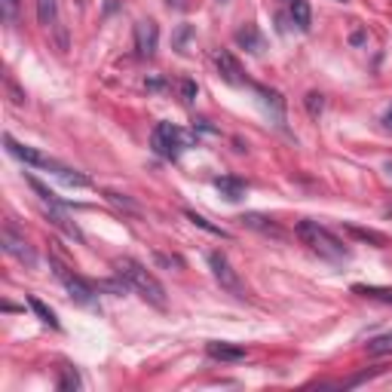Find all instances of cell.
Listing matches in <instances>:
<instances>
[{"mask_svg":"<svg viewBox=\"0 0 392 392\" xmlns=\"http://www.w3.org/2000/svg\"><path fill=\"white\" fill-rule=\"evenodd\" d=\"M212 184L221 190V196L230 199V203H240V199L245 196V190H249V184H245L242 178H236V175H218Z\"/></svg>","mask_w":392,"mask_h":392,"instance_id":"cell-11","label":"cell"},{"mask_svg":"<svg viewBox=\"0 0 392 392\" xmlns=\"http://www.w3.org/2000/svg\"><path fill=\"white\" fill-rule=\"evenodd\" d=\"M46 212H49V221L56 224L65 236H71L74 242H83V233H80V227L71 221V214H68V205L65 203H56V205H46Z\"/></svg>","mask_w":392,"mask_h":392,"instance_id":"cell-10","label":"cell"},{"mask_svg":"<svg viewBox=\"0 0 392 392\" xmlns=\"http://www.w3.org/2000/svg\"><path fill=\"white\" fill-rule=\"evenodd\" d=\"M383 126H386L389 132H392V104L386 107V113H383Z\"/></svg>","mask_w":392,"mask_h":392,"instance_id":"cell-32","label":"cell"},{"mask_svg":"<svg viewBox=\"0 0 392 392\" xmlns=\"http://www.w3.org/2000/svg\"><path fill=\"white\" fill-rule=\"evenodd\" d=\"M3 144H6V150L13 153L15 159H22V163H28V166H34V168H49L52 175L61 181V184H68V187H89V178L86 175H80V172H74V168H68V166H61L58 159H52V157H46V153H40L37 148H28V144H19L13 135H3Z\"/></svg>","mask_w":392,"mask_h":392,"instance_id":"cell-2","label":"cell"},{"mask_svg":"<svg viewBox=\"0 0 392 392\" xmlns=\"http://www.w3.org/2000/svg\"><path fill=\"white\" fill-rule=\"evenodd\" d=\"M365 40H368V34H365V31H356V34L350 37V43H352V46H362Z\"/></svg>","mask_w":392,"mask_h":392,"instance_id":"cell-31","label":"cell"},{"mask_svg":"<svg viewBox=\"0 0 392 392\" xmlns=\"http://www.w3.org/2000/svg\"><path fill=\"white\" fill-rule=\"evenodd\" d=\"M205 352H209V359H218V362H242L245 359V347H236V343L227 340H212Z\"/></svg>","mask_w":392,"mask_h":392,"instance_id":"cell-13","label":"cell"},{"mask_svg":"<svg viewBox=\"0 0 392 392\" xmlns=\"http://www.w3.org/2000/svg\"><path fill=\"white\" fill-rule=\"evenodd\" d=\"M209 267H212V276L221 282V288L224 291H230L233 297H245V288H242V282H240V273L230 267V260H227V255L224 251H212L209 255Z\"/></svg>","mask_w":392,"mask_h":392,"instance_id":"cell-6","label":"cell"},{"mask_svg":"<svg viewBox=\"0 0 392 392\" xmlns=\"http://www.w3.org/2000/svg\"><path fill=\"white\" fill-rule=\"evenodd\" d=\"M0 245H3V251L10 258L15 260H22L25 267H37V255H34V249L25 242V236H19L13 230V224H6L3 230H0Z\"/></svg>","mask_w":392,"mask_h":392,"instance_id":"cell-7","label":"cell"},{"mask_svg":"<svg viewBox=\"0 0 392 392\" xmlns=\"http://www.w3.org/2000/svg\"><path fill=\"white\" fill-rule=\"evenodd\" d=\"M240 221H242L245 227H251V230H258V233H264V236H273V240H285V230H282L279 224H273L270 218H264V214H258V212L242 214Z\"/></svg>","mask_w":392,"mask_h":392,"instance_id":"cell-12","label":"cell"},{"mask_svg":"<svg viewBox=\"0 0 392 392\" xmlns=\"http://www.w3.org/2000/svg\"><path fill=\"white\" fill-rule=\"evenodd\" d=\"M236 43H240L245 52H251V56H260V52H264V46H267L264 34H260L255 25H242L240 31H236Z\"/></svg>","mask_w":392,"mask_h":392,"instance_id":"cell-14","label":"cell"},{"mask_svg":"<svg viewBox=\"0 0 392 392\" xmlns=\"http://www.w3.org/2000/svg\"><path fill=\"white\" fill-rule=\"evenodd\" d=\"M159 46V28L153 19H141L135 25V52L138 58H153Z\"/></svg>","mask_w":392,"mask_h":392,"instance_id":"cell-8","label":"cell"},{"mask_svg":"<svg viewBox=\"0 0 392 392\" xmlns=\"http://www.w3.org/2000/svg\"><path fill=\"white\" fill-rule=\"evenodd\" d=\"M150 148L163 159H178L184 148H187V135L178 126H172V123H157L150 132Z\"/></svg>","mask_w":392,"mask_h":392,"instance_id":"cell-4","label":"cell"},{"mask_svg":"<svg viewBox=\"0 0 392 392\" xmlns=\"http://www.w3.org/2000/svg\"><path fill=\"white\" fill-rule=\"evenodd\" d=\"M218 3H227V0H218Z\"/></svg>","mask_w":392,"mask_h":392,"instance_id":"cell-34","label":"cell"},{"mask_svg":"<svg viewBox=\"0 0 392 392\" xmlns=\"http://www.w3.org/2000/svg\"><path fill=\"white\" fill-rule=\"evenodd\" d=\"M255 92L260 95V104H264L267 111H273L276 123H285V102H282V98H279V92L264 89V86H255Z\"/></svg>","mask_w":392,"mask_h":392,"instance_id":"cell-15","label":"cell"},{"mask_svg":"<svg viewBox=\"0 0 392 392\" xmlns=\"http://www.w3.org/2000/svg\"><path fill=\"white\" fill-rule=\"evenodd\" d=\"M153 260H157L159 267H166V270H184V258H178V255H166V251H153Z\"/></svg>","mask_w":392,"mask_h":392,"instance_id":"cell-22","label":"cell"},{"mask_svg":"<svg viewBox=\"0 0 392 392\" xmlns=\"http://www.w3.org/2000/svg\"><path fill=\"white\" fill-rule=\"evenodd\" d=\"M104 199H107V203H113V205H120V209L132 212V214H138V212H141V209H138V203H132V199H129V196L113 194V190H107V194H104Z\"/></svg>","mask_w":392,"mask_h":392,"instance_id":"cell-23","label":"cell"},{"mask_svg":"<svg viewBox=\"0 0 392 392\" xmlns=\"http://www.w3.org/2000/svg\"><path fill=\"white\" fill-rule=\"evenodd\" d=\"M0 15H3L6 25H13L15 15H19V0H0Z\"/></svg>","mask_w":392,"mask_h":392,"instance_id":"cell-26","label":"cell"},{"mask_svg":"<svg viewBox=\"0 0 392 392\" xmlns=\"http://www.w3.org/2000/svg\"><path fill=\"white\" fill-rule=\"evenodd\" d=\"M196 92H199V89H196V83H194V80H187V77H184V80L178 83V95H181V102H184V104H194V102H196Z\"/></svg>","mask_w":392,"mask_h":392,"instance_id":"cell-25","label":"cell"},{"mask_svg":"<svg viewBox=\"0 0 392 392\" xmlns=\"http://www.w3.org/2000/svg\"><path fill=\"white\" fill-rule=\"evenodd\" d=\"M187 214V221L194 227H199V230H205V233H212V236H221V240H230V230H224V227H218V224H212L209 218H203V214H196V212H184Z\"/></svg>","mask_w":392,"mask_h":392,"instance_id":"cell-19","label":"cell"},{"mask_svg":"<svg viewBox=\"0 0 392 392\" xmlns=\"http://www.w3.org/2000/svg\"><path fill=\"white\" fill-rule=\"evenodd\" d=\"M168 6H184V0H166Z\"/></svg>","mask_w":392,"mask_h":392,"instance_id":"cell-33","label":"cell"},{"mask_svg":"<svg viewBox=\"0 0 392 392\" xmlns=\"http://www.w3.org/2000/svg\"><path fill=\"white\" fill-rule=\"evenodd\" d=\"M113 273L120 279H126L129 288L141 295V301H148L157 310H166V288L159 285V279L144 264H138L135 258H113Z\"/></svg>","mask_w":392,"mask_h":392,"instance_id":"cell-1","label":"cell"},{"mask_svg":"<svg viewBox=\"0 0 392 392\" xmlns=\"http://www.w3.org/2000/svg\"><path fill=\"white\" fill-rule=\"evenodd\" d=\"M322 107H325V98H322L319 92H310V95H306V111H310V117H319Z\"/></svg>","mask_w":392,"mask_h":392,"instance_id":"cell-27","label":"cell"},{"mask_svg":"<svg viewBox=\"0 0 392 392\" xmlns=\"http://www.w3.org/2000/svg\"><path fill=\"white\" fill-rule=\"evenodd\" d=\"M194 129H203V132H212V135L218 132V129H214V126H212L209 120H194Z\"/></svg>","mask_w":392,"mask_h":392,"instance_id":"cell-30","label":"cell"},{"mask_svg":"<svg viewBox=\"0 0 392 392\" xmlns=\"http://www.w3.org/2000/svg\"><path fill=\"white\" fill-rule=\"evenodd\" d=\"M295 233L301 236L304 245H310V251H316L319 258L331 260V264H343V260H350V249L337 240L328 227H322L319 221H301Z\"/></svg>","mask_w":392,"mask_h":392,"instance_id":"cell-3","label":"cell"},{"mask_svg":"<svg viewBox=\"0 0 392 392\" xmlns=\"http://www.w3.org/2000/svg\"><path fill=\"white\" fill-rule=\"evenodd\" d=\"M214 68H218V74H221V80L230 83V86H245V71H242V65H240V58L233 56L230 49H218L214 52Z\"/></svg>","mask_w":392,"mask_h":392,"instance_id":"cell-9","label":"cell"},{"mask_svg":"<svg viewBox=\"0 0 392 392\" xmlns=\"http://www.w3.org/2000/svg\"><path fill=\"white\" fill-rule=\"evenodd\" d=\"M37 22L43 28H58V0H37Z\"/></svg>","mask_w":392,"mask_h":392,"instance_id":"cell-17","label":"cell"},{"mask_svg":"<svg viewBox=\"0 0 392 392\" xmlns=\"http://www.w3.org/2000/svg\"><path fill=\"white\" fill-rule=\"evenodd\" d=\"M58 389H80V374H77L74 368H61Z\"/></svg>","mask_w":392,"mask_h":392,"instance_id":"cell-24","label":"cell"},{"mask_svg":"<svg viewBox=\"0 0 392 392\" xmlns=\"http://www.w3.org/2000/svg\"><path fill=\"white\" fill-rule=\"evenodd\" d=\"M49 267H52V273H56V279L68 288V295H71L77 304H83V306L95 304V285H92V282H86L83 276H77V273L71 270V267L61 264V260H58L56 255L49 258Z\"/></svg>","mask_w":392,"mask_h":392,"instance_id":"cell-5","label":"cell"},{"mask_svg":"<svg viewBox=\"0 0 392 392\" xmlns=\"http://www.w3.org/2000/svg\"><path fill=\"white\" fill-rule=\"evenodd\" d=\"M288 13H291V22H295L297 28L310 31V25H313V10H310V3H306V0H291Z\"/></svg>","mask_w":392,"mask_h":392,"instance_id":"cell-16","label":"cell"},{"mask_svg":"<svg viewBox=\"0 0 392 392\" xmlns=\"http://www.w3.org/2000/svg\"><path fill=\"white\" fill-rule=\"evenodd\" d=\"M190 37H194V28H190V25H181V28H178V34H175V49L184 52V43H187Z\"/></svg>","mask_w":392,"mask_h":392,"instance_id":"cell-29","label":"cell"},{"mask_svg":"<svg viewBox=\"0 0 392 392\" xmlns=\"http://www.w3.org/2000/svg\"><path fill=\"white\" fill-rule=\"evenodd\" d=\"M368 352L371 356H386V352H392V334H380L374 340H368Z\"/></svg>","mask_w":392,"mask_h":392,"instance_id":"cell-21","label":"cell"},{"mask_svg":"<svg viewBox=\"0 0 392 392\" xmlns=\"http://www.w3.org/2000/svg\"><path fill=\"white\" fill-rule=\"evenodd\" d=\"M352 236H359V240H368V242H377V245H383L386 240H383L380 233H374V230H362V227H347Z\"/></svg>","mask_w":392,"mask_h":392,"instance_id":"cell-28","label":"cell"},{"mask_svg":"<svg viewBox=\"0 0 392 392\" xmlns=\"http://www.w3.org/2000/svg\"><path fill=\"white\" fill-rule=\"evenodd\" d=\"M28 306H31V310H34V313H37V319H40V322H43V325H49V328H56V331H58V328H61V322H58V316H56V313H52V310H49V306H46L43 301H40V297H34V295H31V297H28Z\"/></svg>","mask_w":392,"mask_h":392,"instance_id":"cell-18","label":"cell"},{"mask_svg":"<svg viewBox=\"0 0 392 392\" xmlns=\"http://www.w3.org/2000/svg\"><path fill=\"white\" fill-rule=\"evenodd\" d=\"M352 291L362 297H371V301H383L392 304V288H380V285H352Z\"/></svg>","mask_w":392,"mask_h":392,"instance_id":"cell-20","label":"cell"}]
</instances>
